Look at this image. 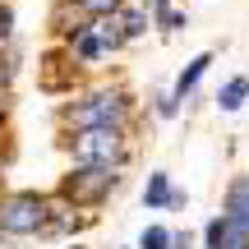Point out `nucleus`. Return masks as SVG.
Wrapping results in <instances>:
<instances>
[{
    "label": "nucleus",
    "mask_w": 249,
    "mask_h": 249,
    "mask_svg": "<svg viewBox=\"0 0 249 249\" xmlns=\"http://www.w3.org/2000/svg\"><path fill=\"white\" fill-rule=\"evenodd\" d=\"M124 111H129L124 92L120 88H102V92H88L79 107H70V111H65V120H70L74 129H97V124H116V129H120Z\"/></svg>",
    "instance_id": "1"
},
{
    "label": "nucleus",
    "mask_w": 249,
    "mask_h": 249,
    "mask_svg": "<svg viewBox=\"0 0 249 249\" xmlns=\"http://www.w3.org/2000/svg\"><path fill=\"white\" fill-rule=\"evenodd\" d=\"M124 139L116 124H97V129H79L74 139V166H120Z\"/></svg>",
    "instance_id": "2"
},
{
    "label": "nucleus",
    "mask_w": 249,
    "mask_h": 249,
    "mask_svg": "<svg viewBox=\"0 0 249 249\" xmlns=\"http://www.w3.org/2000/svg\"><path fill=\"white\" fill-rule=\"evenodd\" d=\"M0 231L5 235H33L46 231V198L42 194H9L0 198Z\"/></svg>",
    "instance_id": "3"
},
{
    "label": "nucleus",
    "mask_w": 249,
    "mask_h": 249,
    "mask_svg": "<svg viewBox=\"0 0 249 249\" xmlns=\"http://www.w3.org/2000/svg\"><path fill=\"white\" fill-rule=\"evenodd\" d=\"M116 185H120V166H79V171H70L60 194L74 198V203H102Z\"/></svg>",
    "instance_id": "4"
},
{
    "label": "nucleus",
    "mask_w": 249,
    "mask_h": 249,
    "mask_svg": "<svg viewBox=\"0 0 249 249\" xmlns=\"http://www.w3.org/2000/svg\"><path fill=\"white\" fill-rule=\"evenodd\" d=\"M70 51L79 55L83 65H92V60H102V55H111V51H107V42H102V33H97V23H83L79 33L70 37Z\"/></svg>",
    "instance_id": "5"
},
{
    "label": "nucleus",
    "mask_w": 249,
    "mask_h": 249,
    "mask_svg": "<svg viewBox=\"0 0 249 249\" xmlns=\"http://www.w3.org/2000/svg\"><path fill=\"white\" fill-rule=\"evenodd\" d=\"M226 217H235V222L249 231V176L231 180V189H226Z\"/></svg>",
    "instance_id": "6"
},
{
    "label": "nucleus",
    "mask_w": 249,
    "mask_h": 249,
    "mask_svg": "<svg viewBox=\"0 0 249 249\" xmlns=\"http://www.w3.org/2000/svg\"><path fill=\"white\" fill-rule=\"evenodd\" d=\"M171 198H176L171 176H166V171H152V176H148V189H143V203H148V208H171Z\"/></svg>",
    "instance_id": "7"
},
{
    "label": "nucleus",
    "mask_w": 249,
    "mask_h": 249,
    "mask_svg": "<svg viewBox=\"0 0 249 249\" xmlns=\"http://www.w3.org/2000/svg\"><path fill=\"white\" fill-rule=\"evenodd\" d=\"M208 65H213V55H208V51L198 55V60H189V70H185V74H180V79H176V97H180V102H185L189 92L198 88V79H203V74H208Z\"/></svg>",
    "instance_id": "8"
},
{
    "label": "nucleus",
    "mask_w": 249,
    "mask_h": 249,
    "mask_svg": "<svg viewBox=\"0 0 249 249\" xmlns=\"http://www.w3.org/2000/svg\"><path fill=\"white\" fill-rule=\"evenodd\" d=\"M245 97H249V79L240 74V79H231L222 92H217V107H222V111H240V107H245Z\"/></svg>",
    "instance_id": "9"
},
{
    "label": "nucleus",
    "mask_w": 249,
    "mask_h": 249,
    "mask_svg": "<svg viewBox=\"0 0 249 249\" xmlns=\"http://www.w3.org/2000/svg\"><path fill=\"white\" fill-rule=\"evenodd\" d=\"M116 18H120V28H124V37H139L143 28H148V14H143V9H116Z\"/></svg>",
    "instance_id": "10"
},
{
    "label": "nucleus",
    "mask_w": 249,
    "mask_h": 249,
    "mask_svg": "<svg viewBox=\"0 0 249 249\" xmlns=\"http://www.w3.org/2000/svg\"><path fill=\"white\" fill-rule=\"evenodd\" d=\"M74 5H79L88 18H107V14H116V9H120V0H74Z\"/></svg>",
    "instance_id": "11"
},
{
    "label": "nucleus",
    "mask_w": 249,
    "mask_h": 249,
    "mask_svg": "<svg viewBox=\"0 0 249 249\" xmlns=\"http://www.w3.org/2000/svg\"><path fill=\"white\" fill-rule=\"evenodd\" d=\"M139 249H171V231H166V226H148L143 240H139Z\"/></svg>",
    "instance_id": "12"
},
{
    "label": "nucleus",
    "mask_w": 249,
    "mask_h": 249,
    "mask_svg": "<svg viewBox=\"0 0 249 249\" xmlns=\"http://www.w3.org/2000/svg\"><path fill=\"white\" fill-rule=\"evenodd\" d=\"M176 102H180L176 92H161V97H157V116H161V120H171V116H176Z\"/></svg>",
    "instance_id": "13"
},
{
    "label": "nucleus",
    "mask_w": 249,
    "mask_h": 249,
    "mask_svg": "<svg viewBox=\"0 0 249 249\" xmlns=\"http://www.w3.org/2000/svg\"><path fill=\"white\" fill-rule=\"evenodd\" d=\"M5 97H9V65L0 60V111H5Z\"/></svg>",
    "instance_id": "14"
},
{
    "label": "nucleus",
    "mask_w": 249,
    "mask_h": 249,
    "mask_svg": "<svg viewBox=\"0 0 249 249\" xmlns=\"http://www.w3.org/2000/svg\"><path fill=\"white\" fill-rule=\"evenodd\" d=\"M171 249H189V231H171Z\"/></svg>",
    "instance_id": "15"
},
{
    "label": "nucleus",
    "mask_w": 249,
    "mask_h": 249,
    "mask_svg": "<svg viewBox=\"0 0 249 249\" xmlns=\"http://www.w3.org/2000/svg\"><path fill=\"white\" fill-rule=\"evenodd\" d=\"M9 23H14V18H9V9H0V42L9 37Z\"/></svg>",
    "instance_id": "16"
}]
</instances>
